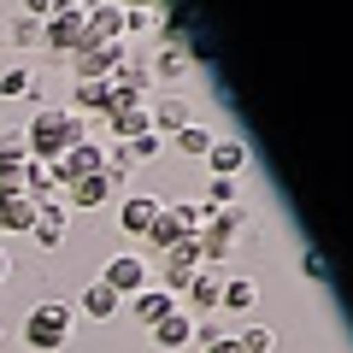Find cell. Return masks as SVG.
<instances>
[{
    "label": "cell",
    "instance_id": "1",
    "mask_svg": "<svg viewBox=\"0 0 353 353\" xmlns=\"http://www.w3.org/2000/svg\"><path fill=\"white\" fill-rule=\"evenodd\" d=\"M77 141H88V124L71 112V106H41V112L24 124V148H30V159H41V165L65 159Z\"/></svg>",
    "mask_w": 353,
    "mask_h": 353
},
{
    "label": "cell",
    "instance_id": "2",
    "mask_svg": "<svg viewBox=\"0 0 353 353\" xmlns=\"http://www.w3.org/2000/svg\"><path fill=\"white\" fill-rule=\"evenodd\" d=\"M65 341H71V306H65V301L30 306V318H24V347H30V353H59Z\"/></svg>",
    "mask_w": 353,
    "mask_h": 353
},
{
    "label": "cell",
    "instance_id": "3",
    "mask_svg": "<svg viewBox=\"0 0 353 353\" xmlns=\"http://www.w3.org/2000/svg\"><path fill=\"white\" fill-rule=\"evenodd\" d=\"M248 206H224V212H206V230H201V236H194V241H201V259L206 265H224L230 259V253H236V236H241V230H248Z\"/></svg>",
    "mask_w": 353,
    "mask_h": 353
},
{
    "label": "cell",
    "instance_id": "4",
    "mask_svg": "<svg viewBox=\"0 0 353 353\" xmlns=\"http://www.w3.org/2000/svg\"><path fill=\"white\" fill-rule=\"evenodd\" d=\"M101 283L118 294V301H130V294L153 289V265L141 259V253H112V259H106V271H101Z\"/></svg>",
    "mask_w": 353,
    "mask_h": 353
},
{
    "label": "cell",
    "instance_id": "5",
    "mask_svg": "<svg viewBox=\"0 0 353 353\" xmlns=\"http://www.w3.org/2000/svg\"><path fill=\"white\" fill-rule=\"evenodd\" d=\"M118 59H124V41H94V36H83V48L71 53V71H77V83H106Z\"/></svg>",
    "mask_w": 353,
    "mask_h": 353
},
{
    "label": "cell",
    "instance_id": "6",
    "mask_svg": "<svg viewBox=\"0 0 353 353\" xmlns=\"http://www.w3.org/2000/svg\"><path fill=\"white\" fill-rule=\"evenodd\" d=\"M65 236H71V206H65V201H36L30 241H36L41 253H53V248H65Z\"/></svg>",
    "mask_w": 353,
    "mask_h": 353
},
{
    "label": "cell",
    "instance_id": "7",
    "mask_svg": "<svg viewBox=\"0 0 353 353\" xmlns=\"http://www.w3.org/2000/svg\"><path fill=\"white\" fill-rule=\"evenodd\" d=\"M106 124V136L112 141H136V136H148V101H124V94H112V112L101 118Z\"/></svg>",
    "mask_w": 353,
    "mask_h": 353
},
{
    "label": "cell",
    "instance_id": "8",
    "mask_svg": "<svg viewBox=\"0 0 353 353\" xmlns=\"http://www.w3.org/2000/svg\"><path fill=\"white\" fill-rule=\"evenodd\" d=\"M153 341H159L165 353H189L194 341H201V318H194V312H183V306H176L171 318H159V324H153Z\"/></svg>",
    "mask_w": 353,
    "mask_h": 353
},
{
    "label": "cell",
    "instance_id": "9",
    "mask_svg": "<svg viewBox=\"0 0 353 353\" xmlns=\"http://www.w3.org/2000/svg\"><path fill=\"white\" fill-rule=\"evenodd\" d=\"M41 48L59 53V59H71V53L83 48V18H71V12H48V18H41Z\"/></svg>",
    "mask_w": 353,
    "mask_h": 353
},
{
    "label": "cell",
    "instance_id": "10",
    "mask_svg": "<svg viewBox=\"0 0 353 353\" xmlns=\"http://www.w3.org/2000/svg\"><path fill=\"white\" fill-rule=\"evenodd\" d=\"M159 212H165L159 194H124V206H118V230L141 241V236L153 230V218H159Z\"/></svg>",
    "mask_w": 353,
    "mask_h": 353
},
{
    "label": "cell",
    "instance_id": "11",
    "mask_svg": "<svg viewBox=\"0 0 353 353\" xmlns=\"http://www.w3.org/2000/svg\"><path fill=\"white\" fill-rule=\"evenodd\" d=\"M248 159H253V148H248L241 136H218L212 148H206V165H212V176H230V183L248 171Z\"/></svg>",
    "mask_w": 353,
    "mask_h": 353
},
{
    "label": "cell",
    "instance_id": "12",
    "mask_svg": "<svg viewBox=\"0 0 353 353\" xmlns=\"http://www.w3.org/2000/svg\"><path fill=\"white\" fill-rule=\"evenodd\" d=\"M201 265H206V259H201V241H194V236H189V241H176V248L165 253V289H171V294H176V289H189V277L201 271Z\"/></svg>",
    "mask_w": 353,
    "mask_h": 353
},
{
    "label": "cell",
    "instance_id": "13",
    "mask_svg": "<svg viewBox=\"0 0 353 353\" xmlns=\"http://www.w3.org/2000/svg\"><path fill=\"white\" fill-rule=\"evenodd\" d=\"M112 194H118V189H112V176L94 171V176H77L71 189H65V206H71V212H94V206H106Z\"/></svg>",
    "mask_w": 353,
    "mask_h": 353
},
{
    "label": "cell",
    "instance_id": "14",
    "mask_svg": "<svg viewBox=\"0 0 353 353\" xmlns=\"http://www.w3.org/2000/svg\"><path fill=\"white\" fill-rule=\"evenodd\" d=\"M189 71H194V53H183V48H159L148 59V83H165V88L189 83Z\"/></svg>",
    "mask_w": 353,
    "mask_h": 353
},
{
    "label": "cell",
    "instance_id": "15",
    "mask_svg": "<svg viewBox=\"0 0 353 353\" xmlns=\"http://www.w3.org/2000/svg\"><path fill=\"white\" fill-rule=\"evenodd\" d=\"M124 306H130V318H136V324H148V330H153L159 318H171V312H176L183 301H176L171 289H141V294H130Z\"/></svg>",
    "mask_w": 353,
    "mask_h": 353
},
{
    "label": "cell",
    "instance_id": "16",
    "mask_svg": "<svg viewBox=\"0 0 353 353\" xmlns=\"http://www.w3.org/2000/svg\"><path fill=\"white\" fill-rule=\"evenodd\" d=\"M83 36H94V41H124V6L94 0V6L83 12Z\"/></svg>",
    "mask_w": 353,
    "mask_h": 353
},
{
    "label": "cell",
    "instance_id": "17",
    "mask_svg": "<svg viewBox=\"0 0 353 353\" xmlns=\"http://www.w3.org/2000/svg\"><path fill=\"white\" fill-rule=\"evenodd\" d=\"M71 312H83V318H94V324H112V318L124 312V301H118V294L106 289L101 277H94V283H88L83 294H77V306H71Z\"/></svg>",
    "mask_w": 353,
    "mask_h": 353
},
{
    "label": "cell",
    "instance_id": "18",
    "mask_svg": "<svg viewBox=\"0 0 353 353\" xmlns=\"http://www.w3.org/2000/svg\"><path fill=\"white\" fill-rule=\"evenodd\" d=\"M218 289H224V271H218V265H201V271H194L189 277V306H183V312H218Z\"/></svg>",
    "mask_w": 353,
    "mask_h": 353
},
{
    "label": "cell",
    "instance_id": "19",
    "mask_svg": "<svg viewBox=\"0 0 353 353\" xmlns=\"http://www.w3.org/2000/svg\"><path fill=\"white\" fill-rule=\"evenodd\" d=\"M36 224V201L30 194H0V236H30Z\"/></svg>",
    "mask_w": 353,
    "mask_h": 353
},
{
    "label": "cell",
    "instance_id": "20",
    "mask_svg": "<svg viewBox=\"0 0 353 353\" xmlns=\"http://www.w3.org/2000/svg\"><path fill=\"white\" fill-rule=\"evenodd\" d=\"M212 124H201V118H189V124L176 130V136H165V148H176L183 159H206V148H212Z\"/></svg>",
    "mask_w": 353,
    "mask_h": 353
},
{
    "label": "cell",
    "instance_id": "21",
    "mask_svg": "<svg viewBox=\"0 0 353 353\" xmlns=\"http://www.w3.org/2000/svg\"><path fill=\"white\" fill-rule=\"evenodd\" d=\"M148 124H153V136H176V130L189 124V106L176 101V94H159V101H148Z\"/></svg>",
    "mask_w": 353,
    "mask_h": 353
},
{
    "label": "cell",
    "instance_id": "22",
    "mask_svg": "<svg viewBox=\"0 0 353 353\" xmlns=\"http://www.w3.org/2000/svg\"><path fill=\"white\" fill-rule=\"evenodd\" d=\"M259 306V283L253 277H224V289H218V312H253Z\"/></svg>",
    "mask_w": 353,
    "mask_h": 353
},
{
    "label": "cell",
    "instance_id": "23",
    "mask_svg": "<svg viewBox=\"0 0 353 353\" xmlns=\"http://www.w3.org/2000/svg\"><path fill=\"white\" fill-rule=\"evenodd\" d=\"M71 112L77 118H83V112L106 118V112H112V83H77L71 88Z\"/></svg>",
    "mask_w": 353,
    "mask_h": 353
},
{
    "label": "cell",
    "instance_id": "24",
    "mask_svg": "<svg viewBox=\"0 0 353 353\" xmlns=\"http://www.w3.org/2000/svg\"><path fill=\"white\" fill-rule=\"evenodd\" d=\"M0 41H6V48H41V18H30V12H18L12 24L0 30Z\"/></svg>",
    "mask_w": 353,
    "mask_h": 353
},
{
    "label": "cell",
    "instance_id": "25",
    "mask_svg": "<svg viewBox=\"0 0 353 353\" xmlns=\"http://www.w3.org/2000/svg\"><path fill=\"white\" fill-rule=\"evenodd\" d=\"M141 241H148V248H159V253H171L176 241H189V230L176 224L171 212H159V218H153V230H148V236H141Z\"/></svg>",
    "mask_w": 353,
    "mask_h": 353
},
{
    "label": "cell",
    "instance_id": "26",
    "mask_svg": "<svg viewBox=\"0 0 353 353\" xmlns=\"http://www.w3.org/2000/svg\"><path fill=\"white\" fill-rule=\"evenodd\" d=\"M30 88H36V77H30L24 65H6V71H0V101H24Z\"/></svg>",
    "mask_w": 353,
    "mask_h": 353
},
{
    "label": "cell",
    "instance_id": "27",
    "mask_svg": "<svg viewBox=\"0 0 353 353\" xmlns=\"http://www.w3.org/2000/svg\"><path fill=\"white\" fill-rule=\"evenodd\" d=\"M165 212L189 230V236H201V230H206V206H201V201H176V206H165Z\"/></svg>",
    "mask_w": 353,
    "mask_h": 353
},
{
    "label": "cell",
    "instance_id": "28",
    "mask_svg": "<svg viewBox=\"0 0 353 353\" xmlns=\"http://www.w3.org/2000/svg\"><path fill=\"white\" fill-rule=\"evenodd\" d=\"M201 206H206V212H224V206H236V183H230V176H212Z\"/></svg>",
    "mask_w": 353,
    "mask_h": 353
},
{
    "label": "cell",
    "instance_id": "29",
    "mask_svg": "<svg viewBox=\"0 0 353 353\" xmlns=\"http://www.w3.org/2000/svg\"><path fill=\"white\" fill-rule=\"evenodd\" d=\"M0 165H30V148H24V130H0Z\"/></svg>",
    "mask_w": 353,
    "mask_h": 353
},
{
    "label": "cell",
    "instance_id": "30",
    "mask_svg": "<svg viewBox=\"0 0 353 353\" xmlns=\"http://www.w3.org/2000/svg\"><path fill=\"white\" fill-rule=\"evenodd\" d=\"M236 341H241V353H271V347H277V330H265V324H248Z\"/></svg>",
    "mask_w": 353,
    "mask_h": 353
},
{
    "label": "cell",
    "instance_id": "31",
    "mask_svg": "<svg viewBox=\"0 0 353 353\" xmlns=\"http://www.w3.org/2000/svg\"><path fill=\"white\" fill-rule=\"evenodd\" d=\"M159 30V12H148V6H124V36H153Z\"/></svg>",
    "mask_w": 353,
    "mask_h": 353
},
{
    "label": "cell",
    "instance_id": "32",
    "mask_svg": "<svg viewBox=\"0 0 353 353\" xmlns=\"http://www.w3.org/2000/svg\"><path fill=\"white\" fill-rule=\"evenodd\" d=\"M124 148H130V165H148V159H159V153H165V136H153V130H148V136L124 141Z\"/></svg>",
    "mask_w": 353,
    "mask_h": 353
},
{
    "label": "cell",
    "instance_id": "33",
    "mask_svg": "<svg viewBox=\"0 0 353 353\" xmlns=\"http://www.w3.org/2000/svg\"><path fill=\"white\" fill-rule=\"evenodd\" d=\"M301 277H306V283H318V289L330 283V259H324L318 248H306V253H301Z\"/></svg>",
    "mask_w": 353,
    "mask_h": 353
},
{
    "label": "cell",
    "instance_id": "34",
    "mask_svg": "<svg viewBox=\"0 0 353 353\" xmlns=\"http://www.w3.org/2000/svg\"><path fill=\"white\" fill-rule=\"evenodd\" d=\"M201 353H241V341L236 336H218V330L201 324Z\"/></svg>",
    "mask_w": 353,
    "mask_h": 353
},
{
    "label": "cell",
    "instance_id": "35",
    "mask_svg": "<svg viewBox=\"0 0 353 353\" xmlns=\"http://www.w3.org/2000/svg\"><path fill=\"white\" fill-rule=\"evenodd\" d=\"M88 6H94V0H53V12H71V18H83Z\"/></svg>",
    "mask_w": 353,
    "mask_h": 353
},
{
    "label": "cell",
    "instance_id": "36",
    "mask_svg": "<svg viewBox=\"0 0 353 353\" xmlns=\"http://www.w3.org/2000/svg\"><path fill=\"white\" fill-rule=\"evenodd\" d=\"M24 12H30V18H48V12H53V0H24Z\"/></svg>",
    "mask_w": 353,
    "mask_h": 353
},
{
    "label": "cell",
    "instance_id": "37",
    "mask_svg": "<svg viewBox=\"0 0 353 353\" xmlns=\"http://www.w3.org/2000/svg\"><path fill=\"white\" fill-rule=\"evenodd\" d=\"M118 6H148V12H165V0H118Z\"/></svg>",
    "mask_w": 353,
    "mask_h": 353
},
{
    "label": "cell",
    "instance_id": "38",
    "mask_svg": "<svg viewBox=\"0 0 353 353\" xmlns=\"http://www.w3.org/2000/svg\"><path fill=\"white\" fill-rule=\"evenodd\" d=\"M6 277H12V259H6V248H0V283H6Z\"/></svg>",
    "mask_w": 353,
    "mask_h": 353
},
{
    "label": "cell",
    "instance_id": "39",
    "mask_svg": "<svg viewBox=\"0 0 353 353\" xmlns=\"http://www.w3.org/2000/svg\"><path fill=\"white\" fill-rule=\"evenodd\" d=\"M0 53H6V41H0Z\"/></svg>",
    "mask_w": 353,
    "mask_h": 353
}]
</instances>
